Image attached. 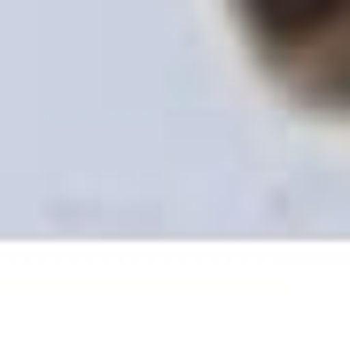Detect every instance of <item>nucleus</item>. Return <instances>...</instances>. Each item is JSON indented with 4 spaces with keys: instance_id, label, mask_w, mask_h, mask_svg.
Listing matches in <instances>:
<instances>
[{
    "instance_id": "obj_1",
    "label": "nucleus",
    "mask_w": 350,
    "mask_h": 350,
    "mask_svg": "<svg viewBox=\"0 0 350 350\" xmlns=\"http://www.w3.org/2000/svg\"><path fill=\"white\" fill-rule=\"evenodd\" d=\"M250 8H257V24L273 39H312L335 16H350V0H250Z\"/></svg>"
}]
</instances>
